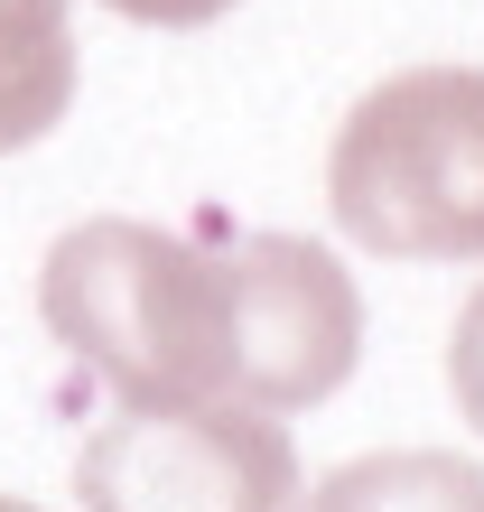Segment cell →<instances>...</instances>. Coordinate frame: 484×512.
<instances>
[{
	"mask_svg": "<svg viewBox=\"0 0 484 512\" xmlns=\"http://www.w3.org/2000/svg\"><path fill=\"white\" fill-rule=\"evenodd\" d=\"M298 512H484V466L447 447H391L336 466Z\"/></svg>",
	"mask_w": 484,
	"mask_h": 512,
	"instance_id": "obj_6",
	"label": "cell"
},
{
	"mask_svg": "<svg viewBox=\"0 0 484 512\" xmlns=\"http://www.w3.org/2000/svg\"><path fill=\"white\" fill-rule=\"evenodd\" d=\"M103 10L140 19V28H205V19H224L233 0H103Z\"/></svg>",
	"mask_w": 484,
	"mask_h": 512,
	"instance_id": "obj_8",
	"label": "cell"
},
{
	"mask_svg": "<svg viewBox=\"0 0 484 512\" xmlns=\"http://www.w3.org/2000/svg\"><path fill=\"white\" fill-rule=\"evenodd\" d=\"M0 512H38V503H19V494H0Z\"/></svg>",
	"mask_w": 484,
	"mask_h": 512,
	"instance_id": "obj_9",
	"label": "cell"
},
{
	"mask_svg": "<svg viewBox=\"0 0 484 512\" xmlns=\"http://www.w3.org/2000/svg\"><path fill=\"white\" fill-rule=\"evenodd\" d=\"M326 205L382 261H484V66L382 75L326 149Z\"/></svg>",
	"mask_w": 484,
	"mask_h": 512,
	"instance_id": "obj_2",
	"label": "cell"
},
{
	"mask_svg": "<svg viewBox=\"0 0 484 512\" xmlns=\"http://www.w3.org/2000/svg\"><path fill=\"white\" fill-rule=\"evenodd\" d=\"M224 289H233V401L242 410H308L326 401L354 354H363V298L345 280V261L298 233H242L224 252Z\"/></svg>",
	"mask_w": 484,
	"mask_h": 512,
	"instance_id": "obj_4",
	"label": "cell"
},
{
	"mask_svg": "<svg viewBox=\"0 0 484 512\" xmlns=\"http://www.w3.org/2000/svg\"><path fill=\"white\" fill-rule=\"evenodd\" d=\"M38 317L84 373H103L121 391V410L233 401L224 252H196L187 233H159L131 215H94L56 233V252L38 270Z\"/></svg>",
	"mask_w": 484,
	"mask_h": 512,
	"instance_id": "obj_1",
	"label": "cell"
},
{
	"mask_svg": "<svg viewBox=\"0 0 484 512\" xmlns=\"http://www.w3.org/2000/svg\"><path fill=\"white\" fill-rule=\"evenodd\" d=\"M75 103V0H0V159Z\"/></svg>",
	"mask_w": 484,
	"mask_h": 512,
	"instance_id": "obj_5",
	"label": "cell"
},
{
	"mask_svg": "<svg viewBox=\"0 0 484 512\" xmlns=\"http://www.w3.org/2000/svg\"><path fill=\"white\" fill-rule=\"evenodd\" d=\"M447 391H457L466 429L484 438V280H475V298L457 308V336H447Z\"/></svg>",
	"mask_w": 484,
	"mask_h": 512,
	"instance_id": "obj_7",
	"label": "cell"
},
{
	"mask_svg": "<svg viewBox=\"0 0 484 512\" xmlns=\"http://www.w3.org/2000/svg\"><path fill=\"white\" fill-rule=\"evenodd\" d=\"M84 512H289L298 447L270 410L242 401H168L121 410L75 457Z\"/></svg>",
	"mask_w": 484,
	"mask_h": 512,
	"instance_id": "obj_3",
	"label": "cell"
}]
</instances>
